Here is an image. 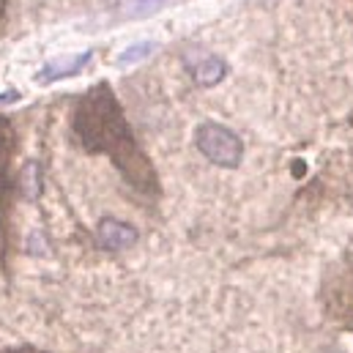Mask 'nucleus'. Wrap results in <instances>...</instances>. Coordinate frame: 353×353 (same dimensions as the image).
Listing matches in <instances>:
<instances>
[{
	"label": "nucleus",
	"instance_id": "3",
	"mask_svg": "<svg viewBox=\"0 0 353 353\" xmlns=\"http://www.w3.org/2000/svg\"><path fill=\"white\" fill-rule=\"evenodd\" d=\"M197 145L208 159H214L219 165H236L241 159V143L228 129L214 126V123H205L197 132Z\"/></svg>",
	"mask_w": 353,
	"mask_h": 353
},
{
	"label": "nucleus",
	"instance_id": "2",
	"mask_svg": "<svg viewBox=\"0 0 353 353\" xmlns=\"http://www.w3.org/2000/svg\"><path fill=\"white\" fill-rule=\"evenodd\" d=\"M14 154H17V132L6 115H0V265L6 263L8 247V216L14 205Z\"/></svg>",
	"mask_w": 353,
	"mask_h": 353
},
{
	"label": "nucleus",
	"instance_id": "6",
	"mask_svg": "<svg viewBox=\"0 0 353 353\" xmlns=\"http://www.w3.org/2000/svg\"><path fill=\"white\" fill-rule=\"evenodd\" d=\"M90 61V52L88 55H77V58H69V61H58V63H50L36 80L39 83H52V80H58V77H63V74H74L80 66H85Z\"/></svg>",
	"mask_w": 353,
	"mask_h": 353
},
{
	"label": "nucleus",
	"instance_id": "5",
	"mask_svg": "<svg viewBox=\"0 0 353 353\" xmlns=\"http://www.w3.org/2000/svg\"><path fill=\"white\" fill-rule=\"evenodd\" d=\"M99 241L110 250H123V247H132L137 241V233L118 219H104L99 225Z\"/></svg>",
	"mask_w": 353,
	"mask_h": 353
},
{
	"label": "nucleus",
	"instance_id": "8",
	"mask_svg": "<svg viewBox=\"0 0 353 353\" xmlns=\"http://www.w3.org/2000/svg\"><path fill=\"white\" fill-rule=\"evenodd\" d=\"M6 353H44V351H33V348H17V351H6Z\"/></svg>",
	"mask_w": 353,
	"mask_h": 353
},
{
	"label": "nucleus",
	"instance_id": "4",
	"mask_svg": "<svg viewBox=\"0 0 353 353\" xmlns=\"http://www.w3.org/2000/svg\"><path fill=\"white\" fill-rule=\"evenodd\" d=\"M326 310L332 318L353 326V268L326 285Z\"/></svg>",
	"mask_w": 353,
	"mask_h": 353
},
{
	"label": "nucleus",
	"instance_id": "7",
	"mask_svg": "<svg viewBox=\"0 0 353 353\" xmlns=\"http://www.w3.org/2000/svg\"><path fill=\"white\" fill-rule=\"evenodd\" d=\"M6 19H8V6H6V0H0V33L6 30Z\"/></svg>",
	"mask_w": 353,
	"mask_h": 353
},
{
	"label": "nucleus",
	"instance_id": "1",
	"mask_svg": "<svg viewBox=\"0 0 353 353\" xmlns=\"http://www.w3.org/2000/svg\"><path fill=\"white\" fill-rule=\"evenodd\" d=\"M72 134L88 154L110 157L123 181L134 186L140 194L154 197L159 192L157 170L137 145V140L132 137V129L110 85L101 83L77 101L72 118Z\"/></svg>",
	"mask_w": 353,
	"mask_h": 353
}]
</instances>
